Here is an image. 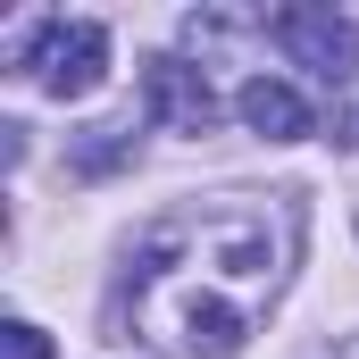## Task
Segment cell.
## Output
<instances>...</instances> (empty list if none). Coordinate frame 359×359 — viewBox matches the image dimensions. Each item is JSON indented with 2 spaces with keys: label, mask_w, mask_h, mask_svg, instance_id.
Wrapping results in <instances>:
<instances>
[{
  "label": "cell",
  "mask_w": 359,
  "mask_h": 359,
  "mask_svg": "<svg viewBox=\"0 0 359 359\" xmlns=\"http://www.w3.org/2000/svg\"><path fill=\"white\" fill-rule=\"evenodd\" d=\"M301 268L292 192H201L151 217L117 276V318L168 359H234Z\"/></svg>",
  "instance_id": "6da1fadb"
},
{
  "label": "cell",
  "mask_w": 359,
  "mask_h": 359,
  "mask_svg": "<svg viewBox=\"0 0 359 359\" xmlns=\"http://www.w3.org/2000/svg\"><path fill=\"white\" fill-rule=\"evenodd\" d=\"M17 67L50 92V100H84L109 76V25L100 17H42L34 42L17 50Z\"/></svg>",
  "instance_id": "7a4b0ae2"
},
{
  "label": "cell",
  "mask_w": 359,
  "mask_h": 359,
  "mask_svg": "<svg viewBox=\"0 0 359 359\" xmlns=\"http://www.w3.org/2000/svg\"><path fill=\"white\" fill-rule=\"evenodd\" d=\"M268 34L284 42V59L309 67L318 84L343 92V84L359 76V25H351V17H334V8H276Z\"/></svg>",
  "instance_id": "3957f363"
},
{
  "label": "cell",
  "mask_w": 359,
  "mask_h": 359,
  "mask_svg": "<svg viewBox=\"0 0 359 359\" xmlns=\"http://www.w3.org/2000/svg\"><path fill=\"white\" fill-rule=\"evenodd\" d=\"M142 100H151V117L168 134H209L217 126V92H209V76L192 59H151L142 67Z\"/></svg>",
  "instance_id": "277c9868"
},
{
  "label": "cell",
  "mask_w": 359,
  "mask_h": 359,
  "mask_svg": "<svg viewBox=\"0 0 359 359\" xmlns=\"http://www.w3.org/2000/svg\"><path fill=\"white\" fill-rule=\"evenodd\" d=\"M234 117H243L259 142H301V134H309V100L284 84V76H251V84L234 92Z\"/></svg>",
  "instance_id": "5b68a950"
},
{
  "label": "cell",
  "mask_w": 359,
  "mask_h": 359,
  "mask_svg": "<svg viewBox=\"0 0 359 359\" xmlns=\"http://www.w3.org/2000/svg\"><path fill=\"white\" fill-rule=\"evenodd\" d=\"M134 159V117H117V126H92L84 142L67 151V168L76 176H109V168H126Z\"/></svg>",
  "instance_id": "8992f818"
},
{
  "label": "cell",
  "mask_w": 359,
  "mask_h": 359,
  "mask_svg": "<svg viewBox=\"0 0 359 359\" xmlns=\"http://www.w3.org/2000/svg\"><path fill=\"white\" fill-rule=\"evenodd\" d=\"M0 359H50V334L25 326V318H8V326H0Z\"/></svg>",
  "instance_id": "52a82bcc"
}]
</instances>
